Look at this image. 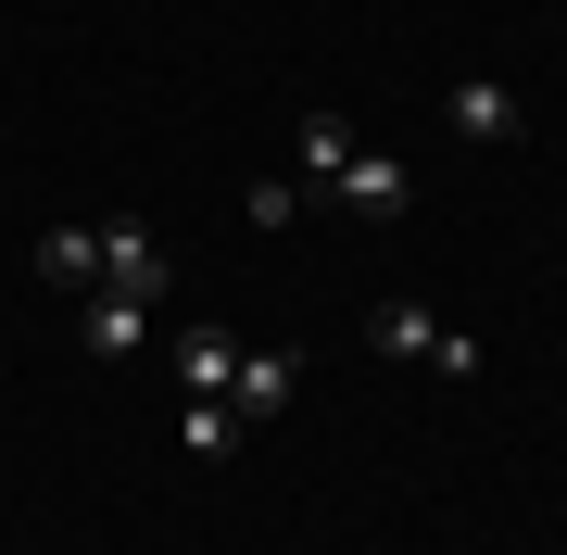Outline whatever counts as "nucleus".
<instances>
[{"mask_svg": "<svg viewBox=\"0 0 567 555\" xmlns=\"http://www.w3.org/2000/svg\"><path fill=\"white\" fill-rule=\"evenodd\" d=\"M353 152H365V140H353V126H341V114H303V177H316V189H328V177H341V165H353Z\"/></svg>", "mask_w": 567, "mask_h": 555, "instance_id": "9d476101", "label": "nucleus"}, {"mask_svg": "<svg viewBox=\"0 0 567 555\" xmlns=\"http://www.w3.org/2000/svg\"><path fill=\"white\" fill-rule=\"evenodd\" d=\"M290 379H303V367H290V353H240V379H227V404H240L252 430H265V417L290 404Z\"/></svg>", "mask_w": 567, "mask_h": 555, "instance_id": "1a4fd4ad", "label": "nucleus"}, {"mask_svg": "<svg viewBox=\"0 0 567 555\" xmlns=\"http://www.w3.org/2000/svg\"><path fill=\"white\" fill-rule=\"evenodd\" d=\"M365 341H379L391 367H442V379H480V341H466V329H442L429 304H379V316H365Z\"/></svg>", "mask_w": 567, "mask_h": 555, "instance_id": "f257e3e1", "label": "nucleus"}, {"mask_svg": "<svg viewBox=\"0 0 567 555\" xmlns=\"http://www.w3.org/2000/svg\"><path fill=\"white\" fill-rule=\"evenodd\" d=\"M442 114H454V140H517V126H529L505 76H454V102H442Z\"/></svg>", "mask_w": 567, "mask_h": 555, "instance_id": "39448f33", "label": "nucleus"}, {"mask_svg": "<svg viewBox=\"0 0 567 555\" xmlns=\"http://www.w3.org/2000/svg\"><path fill=\"white\" fill-rule=\"evenodd\" d=\"M240 353H252V341H227L215 316H203V329H177V379H189V391H227V379H240Z\"/></svg>", "mask_w": 567, "mask_h": 555, "instance_id": "6e6552de", "label": "nucleus"}, {"mask_svg": "<svg viewBox=\"0 0 567 555\" xmlns=\"http://www.w3.org/2000/svg\"><path fill=\"white\" fill-rule=\"evenodd\" d=\"M39 278L89 304V290H102V227H39Z\"/></svg>", "mask_w": 567, "mask_h": 555, "instance_id": "423d86ee", "label": "nucleus"}, {"mask_svg": "<svg viewBox=\"0 0 567 555\" xmlns=\"http://www.w3.org/2000/svg\"><path fill=\"white\" fill-rule=\"evenodd\" d=\"M328 203L365 215V227H404V165H391V152H353V165L328 177Z\"/></svg>", "mask_w": 567, "mask_h": 555, "instance_id": "7ed1b4c3", "label": "nucleus"}, {"mask_svg": "<svg viewBox=\"0 0 567 555\" xmlns=\"http://www.w3.org/2000/svg\"><path fill=\"white\" fill-rule=\"evenodd\" d=\"M76 341L102 353V367H140V353H152V304H126V290H89V316H76Z\"/></svg>", "mask_w": 567, "mask_h": 555, "instance_id": "20e7f679", "label": "nucleus"}, {"mask_svg": "<svg viewBox=\"0 0 567 555\" xmlns=\"http://www.w3.org/2000/svg\"><path fill=\"white\" fill-rule=\"evenodd\" d=\"M177 442H189V454H240V442H252V417L227 404V391H189V404H177Z\"/></svg>", "mask_w": 567, "mask_h": 555, "instance_id": "0eeeda50", "label": "nucleus"}, {"mask_svg": "<svg viewBox=\"0 0 567 555\" xmlns=\"http://www.w3.org/2000/svg\"><path fill=\"white\" fill-rule=\"evenodd\" d=\"M102 290H126V304H164V290H177V266H164V240H152L140 215L102 227Z\"/></svg>", "mask_w": 567, "mask_h": 555, "instance_id": "f03ea898", "label": "nucleus"}]
</instances>
